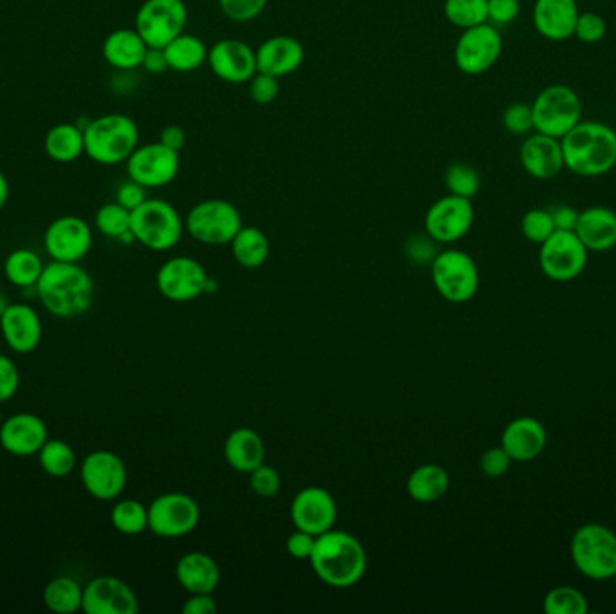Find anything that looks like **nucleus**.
Segmentation results:
<instances>
[{
	"mask_svg": "<svg viewBox=\"0 0 616 614\" xmlns=\"http://www.w3.org/2000/svg\"><path fill=\"white\" fill-rule=\"evenodd\" d=\"M160 141L164 146H168V149L175 150V152L181 154V150H183L184 144H186V132H184L183 126H164V129L161 130Z\"/></svg>",
	"mask_w": 616,
	"mask_h": 614,
	"instance_id": "58",
	"label": "nucleus"
},
{
	"mask_svg": "<svg viewBox=\"0 0 616 614\" xmlns=\"http://www.w3.org/2000/svg\"><path fill=\"white\" fill-rule=\"evenodd\" d=\"M207 65L222 82L240 85L249 83L258 72L256 49L238 39H222L207 51Z\"/></svg>",
	"mask_w": 616,
	"mask_h": 614,
	"instance_id": "20",
	"label": "nucleus"
},
{
	"mask_svg": "<svg viewBox=\"0 0 616 614\" xmlns=\"http://www.w3.org/2000/svg\"><path fill=\"white\" fill-rule=\"evenodd\" d=\"M501 121H503L506 132H511L512 135H528L534 132L532 105L525 101H515L512 105L506 106Z\"/></svg>",
	"mask_w": 616,
	"mask_h": 614,
	"instance_id": "46",
	"label": "nucleus"
},
{
	"mask_svg": "<svg viewBox=\"0 0 616 614\" xmlns=\"http://www.w3.org/2000/svg\"><path fill=\"white\" fill-rule=\"evenodd\" d=\"M242 226L244 222L238 207L224 198L198 202L189 209L184 221V227L193 241L212 247L232 244Z\"/></svg>",
	"mask_w": 616,
	"mask_h": 614,
	"instance_id": "8",
	"label": "nucleus"
},
{
	"mask_svg": "<svg viewBox=\"0 0 616 614\" xmlns=\"http://www.w3.org/2000/svg\"><path fill=\"white\" fill-rule=\"evenodd\" d=\"M451 478L442 465L425 463L411 472L405 483L408 494L417 503L431 504L442 500L448 494Z\"/></svg>",
	"mask_w": 616,
	"mask_h": 614,
	"instance_id": "32",
	"label": "nucleus"
},
{
	"mask_svg": "<svg viewBox=\"0 0 616 614\" xmlns=\"http://www.w3.org/2000/svg\"><path fill=\"white\" fill-rule=\"evenodd\" d=\"M82 611L88 614H135L140 601L135 591L117 576H96L83 587Z\"/></svg>",
	"mask_w": 616,
	"mask_h": 614,
	"instance_id": "21",
	"label": "nucleus"
},
{
	"mask_svg": "<svg viewBox=\"0 0 616 614\" xmlns=\"http://www.w3.org/2000/svg\"><path fill=\"white\" fill-rule=\"evenodd\" d=\"M8 198H10V183H8L4 173L0 172V212L6 206Z\"/></svg>",
	"mask_w": 616,
	"mask_h": 614,
	"instance_id": "60",
	"label": "nucleus"
},
{
	"mask_svg": "<svg viewBox=\"0 0 616 614\" xmlns=\"http://www.w3.org/2000/svg\"><path fill=\"white\" fill-rule=\"evenodd\" d=\"M2 422H4V418H2V413H0V428H2Z\"/></svg>",
	"mask_w": 616,
	"mask_h": 614,
	"instance_id": "62",
	"label": "nucleus"
},
{
	"mask_svg": "<svg viewBox=\"0 0 616 614\" xmlns=\"http://www.w3.org/2000/svg\"><path fill=\"white\" fill-rule=\"evenodd\" d=\"M37 457L42 471L51 478H68L76 467V452L63 440H48Z\"/></svg>",
	"mask_w": 616,
	"mask_h": 614,
	"instance_id": "38",
	"label": "nucleus"
},
{
	"mask_svg": "<svg viewBox=\"0 0 616 614\" xmlns=\"http://www.w3.org/2000/svg\"><path fill=\"white\" fill-rule=\"evenodd\" d=\"M146 198H148L146 197V187L135 183L132 178L117 187L116 202L126 207L129 212H134L135 207H140Z\"/></svg>",
	"mask_w": 616,
	"mask_h": 614,
	"instance_id": "55",
	"label": "nucleus"
},
{
	"mask_svg": "<svg viewBox=\"0 0 616 614\" xmlns=\"http://www.w3.org/2000/svg\"><path fill=\"white\" fill-rule=\"evenodd\" d=\"M443 183H445L448 193H451V195L471 198V201L472 197H476L480 187H482L480 173L468 163L449 164L445 175H443Z\"/></svg>",
	"mask_w": 616,
	"mask_h": 614,
	"instance_id": "43",
	"label": "nucleus"
},
{
	"mask_svg": "<svg viewBox=\"0 0 616 614\" xmlns=\"http://www.w3.org/2000/svg\"><path fill=\"white\" fill-rule=\"evenodd\" d=\"M102 51L105 62L111 68L117 71H134L143 65L148 45L135 28H123L112 31L106 37Z\"/></svg>",
	"mask_w": 616,
	"mask_h": 614,
	"instance_id": "30",
	"label": "nucleus"
},
{
	"mask_svg": "<svg viewBox=\"0 0 616 614\" xmlns=\"http://www.w3.org/2000/svg\"><path fill=\"white\" fill-rule=\"evenodd\" d=\"M45 154L60 164L74 163L85 154V135L82 126L74 123H60L45 134Z\"/></svg>",
	"mask_w": 616,
	"mask_h": 614,
	"instance_id": "33",
	"label": "nucleus"
},
{
	"mask_svg": "<svg viewBox=\"0 0 616 614\" xmlns=\"http://www.w3.org/2000/svg\"><path fill=\"white\" fill-rule=\"evenodd\" d=\"M20 388V373L13 359L0 356V403L16 397Z\"/></svg>",
	"mask_w": 616,
	"mask_h": 614,
	"instance_id": "52",
	"label": "nucleus"
},
{
	"mask_svg": "<svg viewBox=\"0 0 616 614\" xmlns=\"http://www.w3.org/2000/svg\"><path fill=\"white\" fill-rule=\"evenodd\" d=\"M489 22L492 25H509L514 22L521 13L520 0H486Z\"/></svg>",
	"mask_w": 616,
	"mask_h": 614,
	"instance_id": "51",
	"label": "nucleus"
},
{
	"mask_svg": "<svg viewBox=\"0 0 616 614\" xmlns=\"http://www.w3.org/2000/svg\"><path fill=\"white\" fill-rule=\"evenodd\" d=\"M207 276L203 265L189 256H174L166 259L157 270L155 285L163 298L174 303H189L206 293Z\"/></svg>",
	"mask_w": 616,
	"mask_h": 614,
	"instance_id": "15",
	"label": "nucleus"
},
{
	"mask_svg": "<svg viewBox=\"0 0 616 614\" xmlns=\"http://www.w3.org/2000/svg\"><path fill=\"white\" fill-rule=\"evenodd\" d=\"M575 235L589 253H607L616 247V212L612 207L592 206L578 213Z\"/></svg>",
	"mask_w": 616,
	"mask_h": 614,
	"instance_id": "28",
	"label": "nucleus"
},
{
	"mask_svg": "<svg viewBox=\"0 0 616 614\" xmlns=\"http://www.w3.org/2000/svg\"><path fill=\"white\" fill-rule=\"evenodd\" d=\"M111 523L123 535H141L148 530V506L137 500H121L111 512Z\"/></svg>",
	"mask_w": 616,
	"mask_h": 614,
	"instance_id": "39",
	"label": "nucleus"
},
{
	"mask_svg": "<svg viewBox=\"0 0 616 614\" xmlns=\"http://www.w3.org/2000/svg\"><path fill=\"white\" fill-rule=\"evenodd\" d=\"M44 247L53 262L80 264L92 247V229L80 216H60L49 224Z\"/></svg>",
	"mask_w": 616,
	"mask_h": 614,
	"instance_id": "18",
	"label": "nucleus"
},
{
	"mask_svg": "<svg viewBox=\"0 0 616 614\" xmlns=\"http://www.w3.org/2000/svg\"><path fill=\"white\" fill-rule=\"evenodd\" d=\"M564 168L583 178H597L615 170L616 132L602 121H581L561 140Z\"/></svg>",
	"mask_w": 616,
	"mask_h": 614,
	"instance_id": "2",
	"label": "nucleus"
},
{
	"mask_svg": "<svg viewBox=\"0 0 616 614\" xmlns=\"http://www.w3.org/2000/svg\"><path fill=\"white\" fill-rule=\"evenodd\" d=\"M431 279L445 301L463 305L478 294L480 269L465 250L445 249L431 262Z\"/></svg>",
	"mask_w": 616,
	"mask_h": 614,
	"instance_id": "9",
	"label": "nucleus"
},
{
	"mask_svg": "<svg viewBox=\"0 0 616 614\" xmlns=\"http://www.w3.org/2000/svg\"><path fill=\"white\" fill-rule=\"evenodd\" d=\"M83 489L97 501H114L125 492L129 472L125 461L112 451H94L80 467Z\"/></svg>",
	"mask_w": 616,
	"mask_h": 614,
	"instance_id": "16",
	"label": "nucleus"
},
{
	"mask_svg": "<svg viewBox=\"0 0 616 614\" xmlns=\"http://www.w3.org/2000/svg\"><path fill=\"white\" fill-rule=\"evenodd\" d=\"M141 68L145 69L150 74H163L164 71H168V62H166L163 49L148 48Z\"/></svg>",
	"mask_w": 616,
	"mask_h": 614,
	"instance_id": "59",
	"label": "nucleus"
},
{
	"mask_svg": "<svg viewBox=\"0 0 616 614\" xmlns=\"http://www.w3.org/2000/svg\"><path fill=\"white\" fill-rule=\"evenodd\" d=\"M589 250L575 235V231H555L540 245L541 273L552 282L566 284L578 278L587 265Z\"/></svg>",
	"mask_w": 616,
	"mask_h": 614,
	"instance_id": "12",
	"label": "nucleus"
},
{
	"mask_svg": "<svg viewBox=\"0 0 616 614\" xmlns=\"http://www.w3.org/2000/svg\"><path fill=\"white\" fill-rule=\"evenodd\" d=\"M132 212L121 206L117 202H111L100 207L96 213V227L102 235L116 241L135 242L131 231Z\"/></svg>",
	"mask_w": 616,
	"mask_h": 614,
	"instance_id": "40",
	"label": "nucleus"
},
{
	"mask_svg": "<svg viewBox=\"0 0 616 614\" xmlns=\"http://www.w3.org/2000/svg\"><path fill=\"white\" fill-rule=\"evenodd\" d=\"M224 458L233 471L250 474L265 463L264 440L250 428L235 429L224 442Z\"/></svg>",
	"mask_w": 616,
	"mask_h": 614,
	"instance_id": "31",
	"label": "nucleus"
},
{
	"mask_svg": "<svg viewBox=\"0 0 616 614\" xmlns=\"http://www.w3.org/2000/svg\"><path fill=\"white\" fill-rule=\"evenodd\" d=\"M615 170H616V164H615Z\"/></svg>",
	"mask_w": 616,
	"mask_h": 614,
	"instance_id": "63",
	"label": "nucleus"
},
{
	"mask_svg": "<svg viewBox=\"0 0 616 614\" xmlns=\"http://www.w3.org/2000/svg\"><path fill=\"white\" fill-rule=\"evenodd\" d=\"M44 604L53 613H78L82 611L83 586L71 576H57L45 586Z\"/></svg>",
	"mask_w": 616,
	"mask_h": 614,
	"instance_id": "37",
	"label": "nucleus"
},
{
	"mask_svg": "<svg viewBox=\"0 0 616 614\" xmlns=\"http://www.w3.org/2000/svg\"><path fill=\"white\" fill-rule=\"evenodd\" d=\"M170 71L193 72L203 68L207 62L206 43L195 34H178L177 39L163 49Z\"/></svg>",
	"mask_w": 616,
	"mask_h": 614,
	"instance_id": "35",
	"label": "nucleus"
},
{
	"mask_svg": "<svg viewBox=\"0 0 616 614\" xmlns=\"http://www.w3.org/2000/svg\"><path fill=\"white\" fill-rule=\"evenodd\" d=\"M443 14L449 24L462 31L489 22L486 0H445Z\"/></svg>",
	"mask_w": 616,
	"mask_h": 614,
	"instance_id": "41",
	"label": "nucleus"
},
{
	"mask_svg": "<svg viewBox=\"0 0 616 614\" xmlns=\"http://www.w3.org/2000/svg\"><path fill=\"white\" fill-rule=\"evenodd\" d=\"M606 33V20L602 19L600 14L595 13V11H584V13L578 14L575 33H573L575 39L592 45V43H598L600 40H604Z\"/></svg>",
	"mask_w": 616,
	"mask_h": 614,
	"instance_id": "48",
	"label": "nucleus"
},
{
	"mask_svg": "<svg viewBox=\"0 0 616 614\" xmlns=\"http://www.w3.org/2000/svg\"><path fill=\"white\" fill-rule=\"evenodd\" d=\"M514 461L509 457V452L503 447H492L489 451L483 452L480 460V469L486 478H501L511 471Z\"/></svg>",
	"mask_w": 616,
	"mask_h": 614,
	"instance_id": "50",
	"label": "nucleus"
},
{
	"mask_svg": "<svg viewBox=\"0 0 616 614\" xmlns=\"http://www.w3.org/2000/svg\"><path fill=\"white\" fill-rule=\"evenodd\" d=\"M314 544H316V535L312 533L304 532V530H294L287 538V553L296 561H308L314 552Z\"/></svg>",
	"mask_w": 616,
	"mask_h": 614,
	"instance_id": "53",
	"label": "nucleus"
},
{
	"mask_svg": "<svg viewBox=\"0 0 616 614\" xmlns=\"http://www.w3.org/2000/svg\"><path fill=\"white\" fill-rule=\"evenodd\" d=\"M85 155L102 166L126 163L140 146V129L131 115L105 114L83 129Z\"/></svg>",
	"mask_w": 616,
	"mask_h": 614,
	"instance_id": "4",
	"label": "nucleus"
},
{
	"mask_svg": "<svg viewBox=\"0 0 616 614\" xmlns=\"http://www.w3.org/2000/svg\"><path fill=\"white\" fill-rule=\"evenodd\" d=\"M474 224V206L471 198L448 193L433 202L425 213L424 227L437 244H454L469 235Z\"/></svg>",
	"mask_w": 616,
	"mask_h": 614,
	"instance_id": "17",
	"label": "nucleus"
},
{
	"mask_svg": "<svg viewBox=\"0 0 616 614\" xmlns=\"http://www.w3.org/2000/svg\"><path fill=\"white\" fill-rule=\"evenodd\" d=\"M44 267L42 258L34 250L16 249L6 258V279L19 288H34L44 273Z\"/></svg>",
	"mask_w": 616,
	"mask_h": 614,
	"instance_id": "36",
	"label": "nucleus"
},
{
	"mask_svg": "<svg viewBox=\"0 0 616 614\" xmlns=\"http://www.w3.org/2000/svg\"><path fill=\"white\" fill-rule=\"evenodd\" d=\"M520 161L530 177L537 181H552L566 170L561 140L540 132L526 135V140L521 144Z\"/></svg>",
	"mask_w": 616,
	"mask_h": 614,
	"instance_id": "24",
	"label": "nucleus"
},
{
	"mask_svg": "<svg viewBox=\"0 0 616 614\" xmlns=\"http://www.w3.org/2000/svg\"><path fill=\"white\" fill-rule=\"evenodd\" d=\"M534 132L563 140L573 126L583 121V103L572 86L555 83L544 86L532 101Z\"/></svg>",
	"mask_w": 616,
	"mask_h": 614,
	"instance_id": "7",
	"label": "nucleus"
},
{
	"mask_svg": "<svg viewBox=\"0 0 616 614\" xmlns=\"http://www.w3.org/2000/svg\"><path fill=\"white\" fill-rule=\"evenodd\" d=\"M48 440V426L33 413H17L6 418L0 428V446L11 457H34Z\"/></svg>",
	"mask_w": 616,
	"mask_h": 614,
	"instance_id": "22",
	"label": "nucleus"
},
{
	"mask_svg": "<svg viewBox=\"0 0 616 614\" xmlns=\"http://www.w3.org/2000/svg\"><path fill=\"white\" fill-rule=\"evenodd\" d=\"M8 305H10V301L6 299V294L2 293V290H0V316L4 314V310L6 308H8Z\"/></svg>",
	"mask_w": 616,
	"mask_h": 614,
	"instance_id": "61",
	"label": "nucleus"
},
{
	"mask_svg": "<svg viewBox=\"0 0 616 614\" xmlns=\"http://www.w3.org/2000/svg\"><path fill=\"white\" fill-rule=\"evenodd\" d=\"M543 610L546 614H586L589 605L577 587L557 586L544 596Z\"/></svg>",
	"mask_w": 616,
	"mask_h": 614,
	"instance_id": "42",
	"label": "nucleus"
},
{
	"mask_svg": "<svg viewBox=\"0 0 616 614\" xmlns=\"http://www.w3.org/2000/svg\"><path fill=\"white\" fill-rule=\"evenodd\" d=\"M577 0H535L532 22L537 33L550 42H564L575 33Z\"/></svg>",
	"mask_w": 616,
	"mask_h": 614,
	"instance_id": "27",
	"label": "nucleus"
},
{
	"mask_svg": "<svg viewBox=\"0 0 616 614\" xmlns=\"http://www.w3.org/2000/svg\"><path fill=\"white\" fill-rule=\"evenodd\" d=\"M304 45L289 34H276L256 48V68L270 76H289L304 65Z\"/></svg>",
	"mask_w": 616,
	"mask_h": 614,
	"instance_id": "26",
	"label": "nucleus"
},
{
	"mask_svg": "<svg viewBox=\"0 0 616 614\" xmlns=\"http://www.w3.org/2000/svg\"><path fill=\"white\" fill-rule=\"evenodd\" d=\"M51 316L73 319L88 313L94 298L91 274L80 264L51 262L34 287Z\"/></svg>",
	"mask_w": 616,
	"mask_h": 614,
	"instance_id": "3",
	"label": "nucleus"
},
{
	"mask_svg": "<svg viewBox=\"0 0 616 614\" xmlns=\"http://www.w3.org/2000/svg\"><path fill=\"white\" fill-rule=\"evenodd\" d=\"M249 487L256 495L269 500V498H275L281 489V475L275 467L261 463L260 467H256L255 471L250 472Z\"/></svg>",
	"mask_w": 616,
	"mask_h": 614,
	"instance_id": "47",
	"label": "nucleus"
},
{
	"mask_svg": "<svg viewBox=\"0 0 616 614\" xmlns=\"http://www.w3.org/2000/svg\"><path fill=\"white\" fill-rule=\"evenodd\" d=\"M521 233L530 244L541 245L548 241L550 236L555 233L554 218H552L550 209L534 207L526 212L521 218Z\"/></svg>",
	"mask_w": 616,
	"mask_h": 614,
	"instance_id": "44",
	"label": "nucleus"
},
{
	"mask_svg": "<svg viewBox=\"0 0 616 614\" xmlns=\"http://www.w3.org/2000/svg\"><path fill=\"white\" fill-rule=\"evenodd\" d=\"M184 229L183 216L163 198H146L132 212V235L146 249L157 253L174 249L183 238Z\"/></svg>",
	"mask_w": 616,
	"mask_h": 614,
	"instance_id": "6",
	"label": "nucleus"
},
{
	"mask_svg": "<svg viewBox=\"0 0 616 614\" xmlns=\"http://www.w3.org/2000/svg\"><path fill=\"white\" fill-rule=\"evenodd\" d=\"M548 443V432L537 418H514L501 434V447L509 452L512 461L528 463L543 454Z\"/></svg>",
	"mask_w": 616,
	"mask_h": 614,
	"instance_id": "25",
	"label": "nucleus"
},
{
	"mask_svg": "<svg viewBox=\"0 0 616 614\" xmlns=\"http://www.w3.org/2000/svg\"><path fill=\"white\" fill-rule=\"evenodd\" d=\"M188 24V8L184 0H145L135 14V31L148 48L164 49Z\"/></svg>",
	"mask_w": 616,
	"mask_h": 614,
	"instance_id": "10",
	"label": "nucleus"
},
{
	"mask_svg": "<svg viewBox=\"0 0 616 614\" xmlns=\"http://www.w3.org/2000/svg\"><path fill=\"white\" fill-rule=\"evenodd\" d=\"M569 557L589 581H612L616 576V533L606 524H583L573 533Z\"/></svg>",
	"mask_w": 616,
	"mask_h": 614,
	"instance_id": "5",
	"label": "nucleus"
},
{
	"mask_svg": "<svg viewBox=\"0 0 616 614\" xmlns=\"http://www.w3.org/2000/svg\"><path fill=\"white\" fill-rule=\"evenodd\" d=\"M434 245H437V242L425 233V235L411 236L405 244V250H408V256L414 259L417 264H424V262H433L434 256L439 255Z\"/></svg>",
	"mask_w": 616,
	"mask_h": 614,
	"instance_id": "54",
	"label": "nucleus"
},
{
	"mask_svg": "<svg viewBox=\"0 0 616 614\" xmlns=\"http://www.w3.org/2000/svg\"><path fill=\"white\" fill-rule=\"evenodd\" d=\"M269 0H218L222 13L236 24H246L264 13Z\"/></svg>",
	"mask_w": 616,
	"mask_h": 614,
	"instance_id": "45",
	"label": "nucleus"
},
{
	"mask_svg": "<svg viewBox=\"0 0 616 614\" xmlns=\"http://www.w3.org/2000/svg\"><path fill=\"white\" fill-rule=\"evenodd\" d=\"M0 331L10 350L31 354L42 341V319L30 305L10 303L0 316Z\"/></svg>",
	"mask_w": 616,
	"mask_h": 614,
	"instance_id": "23",
	"label": "nucleus"
},
{
	"mask_svg": "<svg viewBox=\"0 0 616 614\" xmlns=\"http://www.w3.org/2000/svg\"><path fill=\"white\" fill-rule=\"evenodd\" d=\"M308 562L324 584L336 590H348L367 575L368 553L356 535L332 529L316 538Z\"/></svg>",
	"mask_w": 616,
	"mask_h": 614,
	"instance_id": "1",
	"label": "nucleus"
},
{
	"mask_svg": "<svg viewBox=\"0 0 616 614\" xmlns=\"http://www.w3.org/2000/svg\"><path fill=\"white\" fill-rule=\"evenodd\" d=\"M184 614H215L217 613V602L213 598V593H193L188 601L183 605Z\"/></svg>",
	"mask_w": 616,
	"mask_h": 614,
	"instance_id": "56",
	"label": "nucleus"
},
{
	"mask_svg": "<svg viewBox=\"0 0 616 614\" xmlns=\"http://www.w3.org/2000/svg\"><path fill=\"white\" fill-rule=\"evenodd\" d=\"M338 512V503L324 487H307L299 490L290 503V519L294 526L312 533L316 538L328 530L336 529Z\"/></svg>",
	"mask_w": 616,
	"mask_h": 614,
	"instance_id": "19",
	"label": "nucleus"
},
{
	"mask_svg": "<svg viewBox=\"0 0 616 614\" xmlns=\"http://www.w3.org/2000/svg\"><path fill=\"white\" fill-rule=\"evenodd\" d=\"M503 53V37L491 22L463 29L454 45L458 71L468 76H480L496 65Z\"/></svg>",
	"mask_w": 616,
	"mask_h": 614,
	"instance_id": "13",
	"label": "nucleus"
},
{
	"mask_svg": "<svg viewBox=\"0 0 616 614\" xmlns=\"http://www.w3.org/2000/svg\"><path fill=\"white\" fill-rule=\"evenodd\" d=\"M552 218H554L555 231H575L577 226L578 213L572 206H557L550 209Z\"/></svg>",
	"mask_w": 616,
	"mask_h": 614,
	"instance_id": "57",
	"label": "nucleus"
},
{
	"mask_svg": "<svg viewBox=\"0 0 616 614\" xmlns=\"http://www.w3.org/2000/svg\"><path fill=\"white\" fill-rule=\"evenodd\" d=\"M201 521V506L184 492H166L148 506V530L163 539L189 535Z\"/></svg>",
	"mask_w": 616,
	"mask_h": 614,
	"instance_id": "11",
	"label": "nucleus"
},
{
	"mask_svg": "<svg viewBox=\"0 0 616 614\" xmlns=\"http://www.w3.org/2000/svg\"><path fill=\"white\" fill-rule=\"evenodd\" d=\"M129 178L146 190L168 186L181 172V155L161 141L140 144L126 161Z\"/></svg>",
	"mask_w": 616,
	"mask_h": 614,
	"instance_id": "14",
	"label": "nucleus"
},
{
	"mask_svg": "<svg viewBox=\"0 0 616 614\" xmlns=\"http://www.w3.org/2000/svg\"><path fill=\"white\" fill-rule=\"evenodd\" d=\"M229 247L236 264L244 269H258L269 258V238L255 226H242Z\"/></svg>",
	"mask_w": 616,
	"mask_h": 614,
	"instance_id": "34",
	"label": "nucleus"
},
{
	"mask_svg": "<svg viewBox=\"0 0 616 614\" xmlns=\"http://www.w3.org/2000/svg\"><path fill=\"white\" fill-rule=\"evenodd\" d=\"M279 94V78L256 72L249 80V96L256 105H270Z\"/></svg>",
	"mask_w": 616,
	"mask_h": 614,
	"instance_id": "49",
	"label": "nucleus"
},
{
	"mask_svg": "<svg viewBox=\"0 0 616 614\" xmlns=\"http://www.w3.org/2000/svg\"><path fill=\"white\" fill-rule=\"evenodd\" d=\"M175 576L184 591L193 593H215L222 581L217 561L204 552L184 553L175 566Z\"/></svg>",
	"mask_w": 616,
	"mask_h": 614,
	"instance_id": "29",
	"label": "nucleus"
}]
</instances>
